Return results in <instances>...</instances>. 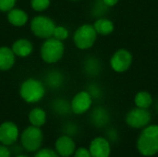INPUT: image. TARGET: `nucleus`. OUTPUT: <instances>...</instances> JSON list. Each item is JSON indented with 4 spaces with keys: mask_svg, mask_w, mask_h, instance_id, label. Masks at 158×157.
<instances>
[{
    "mask_svg": "<svg viewBox=\"0 0 158 157\" xmlns=\"http://www.w3.org/2000/svg\"><path fill=\"white\" fill-rule=\"evenodd\" d=\"M138 151L144 156H152L158 153V125L146 126L137 141Z\"/></svg>",
    "mask_w": 158,
    "mask_h": 157,
    "instance_id": "obj_1",
    "label": "nucleus"
},
{
    "mask_svg": "<svg viewBox=\"0 0 158 157\" xmlns=\"http://www.w3.org/2000/svg\"><path fill=\"white\" fill-rule=\"evenodd\" d=\"M20 97L28 104L40 102L45 95V87L43 81L29 78L25 80L19 87Z\"/></svg>",
    "mask_w": 158,
    "mask_h": 157,
    "instance_id": "obj_2",
    "label": "nucleus"
},
{
    "mask_svg": "<svg viewBox=\"0 0 158 157\" xmlns=\"http://www.w3.org/2000/svg\"><path fill=\"white\" fill-rule=\"evenodd\" d=\"M64 52L65 46L63 42L54 37L45 39L40 50L42 59L47 64H55L58 62L63 57Z\"/></svg>",
    "mask_w": 158,
    "mask_h": 157,
    "instance_id": "obj_3",
    "label": "nucleus"
},
{
    "mask_svg": "<svg viewBox=\"0 0 158 157\" xmlns=\"http://www.w3.org/2000/svg\"><path fill=\"white\" fill-rule=\"evenodd\" d=\"M44 142V133L39 127L29 126L20 134V143L24 150L29 153L37 152Z\"/></svg>",
    "mask_w": 158,
    "mask_h": 157,
    "instance_id": "obj_4",
    "label": "nucleus"
},
{
    "mask_svg": "<svg viewBox=\"0 0 158 157\" xmlns=\"http://www.w3.org/2000/svg\"><path fill=\"white\" fill-rule=\"evenodd\" d=\"M97 39V32L92 24H83L80 26L73 34V42L77 48L87 50L94 46Z\"/></svg>",
    "mask_w": 158,
    "mask_h": 157,
    "instance_id": "obj_5",
    "label": "nucleus"
},
{
    "mask_svg": "<svg viewBox=\"0 0 158 157\" xmlns=\"http://www.w3.org/2000/svg\"><path fill=\"white\" fill-rule=\"evenodd\" d=\"M55 21L44 15L35 16L31 20V32L38 38L41 39H47L53 36L54 30L56 28Z\"/></svg>",
    "mask_w": 158,
    "mask_h": 157,
    "instance_id": "obj_6",
    "label": "nucleus"
},
{
    "mask_svg": "<svg viewBox=\"0 0 158 157\" xmlns=\"http://www.w3.org/2000/svg\"><path fill=\"white\" fill-rule=\"evenodd\" d=\"M152 115L148 109L136 107L131 109L126 116V123L133 129H143L149 125Z\"/></svg>",
    "mask_w": 158,
    "mask_h": 157,
    "instance_id": "obj_7",
    "label": "nucleus"
},
{
    "mask_svg": "<svg viewBox=\"0 0 158 157\" xmlns=\"http://www.w3.org/2000/svg\"><path fill=\"white\" fill-rule=\"evenodd\" d=\"M132 60L133 57L131 53L127 49L121 48L116 51L111 56L110 67L114 71L118 73H122L127 71L131 68Z\"/></svg>",
    "mask_w": 158,
    "mask_h": 157,
    "instance_id": "obj_8",
    "label": "nucleus"
},
{
    "mask_svg": "<svg viewBox=\"0 0 158 157\" xmlns=\"http://www.w3.org/2000/svg\"><path fill=\"white\" fill-rule=\"evenodd\" d=\"M93 105V98L87 91H81L74 95L70 102V109L75 115L86 113Z\"/></svg>",
    "mask_w": 158,
    "mask_h": 157,
    "instance_id": "obj_9",
    "label": "nucleus"
},
{
    "mask_svg": "<svg viewBox=\"0 0 158 157\" xmlns=\"http://www.w3.org/2000/svg\"><path fill=\"white\" fill-rule=\"evenodd\" d=\"M19 130L16 123L5 121L0 125V143L5 146L13 145L19 139Z\"/></svg>",
    "mask_w": 158,
    "mask_h": 157,
    "instance_id": "obj_10",
    "label": "nucleus"
},
{
    "mask_svg": "<svg viewBox=\"0 0 158 157\" xmlns=\"http://www.w3.org/2000/svg\"><path fill=\"white\" fill-rule=\"evenodd\" d=\"M55 151L60 157H70L76 151V143L70 136L62 135L55 143Z\"/></svg>",
    "mask_w": 158,
    "mask_h": 157,
    "instance_id": "obj_11",
    "label": "nucleus"
},
{
    "mask_svg": "<svg viewBox=\"0 0 158 157\" xmlns=\"http://www.w3.org/2000/svg\"><path fill=\"white\" fill-rule=\"evenodd\" d=\"M89 151L92 157H109L111 148L109 142L106 138L96 137L91 142Z\"/></svg>",
    "mask_w": 158,
    "mask_h": 157,
    "instance_id": "obj_12",
    "label": "nucleus"
},
{
    "mask_svg": "<svg viewBox=\"0 0 158 157\" xmlns=\"http://www.w3.org/2000/svg\"><path fill=\"white\" fill-rule=\"evenodd\" d=\"M11 50L13 51L16 56L27 57L32 53L33 44L30 40L25 39V38H20L12 43Z\"/></svg>",
    "mask_w": 158,
    "mask_h": 157,
    "instance_id": "obj_13",
    "label": "nucleus"
},
{
    "mask_svg": "<svg viewBox=\"0 0 158 157\" xmlns=\"http://www.w3.org/2000/svg\"><path fill=\"white\" fill-rule=\"evenodd\" d=\"M16 62V56L11 48L7 46L0 47V71L11 69Z\"/></svg>",
    "mask_w": 158,
    "mask_h": 157,
    "instance_id": "obj_14",
    "label": "nucleus"
},
{
    "mask_svg": "<svg viewBox=\"0 0 158 157\" xmlns=\"http://www.w3.org/2000/svg\"><path fill=\"white\" fill-rule=\"evenodd\" d=\"M28 19H29L28 14L20 8L14 7L7 12V20L12 26L22 27L26 25Z\"/></svg>",
    "mask_w": 158,
    "mask_h": 157,
    "instance_id": "obj_15",
    "label": "nucleus"
},
{
    "mask_svg": "<svg viewBox=\"0 0 158 157\" xmlns=\"http://www.w3.org/2000/svg\"><path fill=\"white\" fill-rule=\"evenodd\" d=\"M93 26H94V30L96 31L97 34L104 35V36L109 35L115 30V25H114L113 21L107 18H105V17L98 18L94 21Z\"/></svg>",
    "mask_w": 158,
    "mask_h": 157,
    "instance_id": "obj_16",
    "label": "nucleus"
},
{
    "mask_svg": "<svg viewBox=\"0 0 158 157\" xmlns=\"http://www.w3.org/2000/svg\"><path fill=\"white\" fill-rule=\"evenodd\" d=\"M46 118H47L46 112L41 107H35L31 109L28 115V119L31 125L39 127V128H41L42 126L45 124Z\"/></svg>",
    "mask_w": 158,
    "mask_h": 157,
    "instance_id": "obj_17",
    "label": "nucleus"
},
{
    "mask_svg": "<svg viewBox=\"0 0 158 157\" xmlns=\"http://www.w3.org/2000/svg\"><path fill=\"white\" fill-rule=\"evenodd\" d=\"M44 81L50 88L58 89L64 83V76L60 71L51 70L46 74L44 78Z\"/></svg>",
    "mask_w": 158,
    "mask_h": 157,
    "instance_id": "obj_18",
    "label": "nucleus"
},
{
    "mask_svg": "<svg viewBox=\"0 0 158 157\" xmlns=\"http://www.w3.org/2000/svg\"><path fill=\"white\" fill-rule=\"evenodd\" d=\"M109 121L108 112L104 107H97L92 113V122L97 127H103Z\"/></svg>",
    "mask_w": 158,
    "mask_h": 157,
    "instance_id": "obj_19",
    "label": "nucleus"
},
{
    "mask_svg": "<svg viewBox=\"0 0 158 157\" xmlns=\"http://www.w3.org/2000/svg\"><path fill=\"white\" fill-rule=\"evenodd\" d=\"M134 104L136 107L148 109L153 104V97L148 92L141 91L136 93L134 97Z\"/></svg>",
    "mask_w": 158,
    "mask_h": 157,
    "instance_id": "obj_20",
    "label": "nucleus"
},
{
    "mask_svg": "<svg viewBox=\"0 0 158 157\" xmlns=\"http://www.w3.org/2000/svg\"><path fill=\"white\" fill-rule=\"evenodd\" d=\"M84 70L90 76L97 75L101 70V64L96 57H88L84 62Z\"/></svg>",
    "mask_w": 158,
    "mask_h": 157,
    "instance_id": "obj_21",
    "label": "nucleus"
},
{
    "mask_svg": "<svg viewBox=\"0 0 158 157\" xmlns=\"http://www.w3.org/2000/svg\"><path fill=\"white\" fill-rule=\"evenodd\" d=\"M53 107H54V110L59 115H65L69 110H71L70 109V104H69L64 99H56L53 103Z\"/></svg>",
    "mask_w": 158,
    "mask_h": 157,
    "instance_id": "obj_22",
    "label": "nucleus"
},
{
    "mask_svg": "<svg viewBox=\"0 0 158 157\" xmlns=\"http://www.w3.org/2000/svg\"><path fill=\"white\" fill-rule=\"evenodd\" d=\"M50 6V0H31V6L34 11L43 12Z\"/></svg>",
    "mask_w": 158,
    "mask_h": 157,
    "instance_id": "obj_23",
    "label": "nucleus"
},
{
    "mask_svg": "<svg viewBox=\"0 0 158 157\" xmlns=\"http://www.w3.org/2000/svg\"><path fill=\"white\" fill-rule=\"evenodd\" d=\"M52 37L63 42L69 37V30L64 26H56Z\"/></svg>",
    "mask_w": 158,
    "mask_h": 157,
    "instance_id": "obj_24",
    "label": "nucleus"
},
{
    "mask_svg": "<svg viewBox=\"0 0 158 157\" xmlns=\"http://www.w3.org/2000/svg\"><path fill=\"white\" fill-rule=\"evenodd\" d=\"M34 157H60L58 154L50 148H44V149H39L37 153L34 155Z\"/></svg>",
    "mask_w": 158,
    "mask_h": 157,
    "instance_id": "obj_25",
    "label": "nucleus"
},
{
    "mask_svg": "<svg viewBox=\"0 0 158 157\" xmlns=\"http://www.w3.org/2000/svg\"><path fill=\"white\" fill-rule=\"evenodd\" d=\"M17 0H0V11L8 12L15 7Z\"/></svg>",
    "mask_w": 158,
    "mask_h": 157,
    "instance_id": "obj_26",
    "label": "nucleus"
},
{
    "mask_svg": "<svg viewBox=\"0 0 158 157\" xmlns=\"http://www.w3.org/2000/svg\"><path fill=\"white\" fill-rule=\"evenodd\" d=\"M87 92L91 94L93 100H94V99H96V98H99V97L102 95L101 89H100L99 86L96 85V84H91V85H89L88 91H87Z\"/></svg>",
    "mask_w": 158,
    "mask_h": 157,
    "instance_id": "obj_27",
    "label": "nucleus"
},
{
    "mask_svg": "<svg viewBox=\"0 0 158 157\" xmlns=\"http://www.w3.org/2000/svg\"><path fill=\"white\" fill-rule=\"evenodd\" d=\"M73 157H92V155H91L89 149L84 148V147H80V148L76 149Z\"/></svg>",
    "mask_w": 158,
    "mask_h": 157,
    "instance_id": "obj_28",
    "label": "nucleus"
},
{
    "mask_svg": "<svg viewBox=\"0 0 158 157\" xmlns=\"http://www.w3.org/2000/svg\"><path fill=\"white\" fill-rule=\"evenodd\" d=\"M0 157H11V153L7 146L0 145Z\"/></svg>",
    "mask_w": 158,
    "mask_h": 157,
    "instance_id": "obj_29",
    "label": "nucleus"
},
{
    "mask_svg": "<svg viewBox=\"0 0 158 157\" xmlns=\"http://www.w3.org/2000/svg\"><path fill=\"white\" fill-rule=\"evenodd\" d=\"M107 6H109V7H111V6H116L118 3V1L119 0H102Z\"/></svg>",
    "mask_w": 158,
    "mask_h": 157,
    "instance_id": "obj_30",
    "label": "nucleus"
},
{
    "mask_svg": "<svg viewBox=\"0 0 158 157\" xmlns=\"http://www.w3.org/2000/svg\"><path fill=\"white\" fill-rule=\"evenodd\" d=\"M16 157H29V156H27V155H17Z\"/></svg>",
    "mask_w": 158,
    "mask_h": 157,
    "instance_id": "obj_31",
    "label": "nucleus"
},
{
    "mask_svg": "<svg viewBox=\"0 0 158 157\" xmlns=\"http://www.w3.org/2000/svg\"><path fill=\"white\" fill-rule=\"evenodd\" d=\"M156 111H157V113H158V102L156 103Z\"/></svg>",
    "mask_w": 158,
    "mask_h": 157,
    "instance_id": "obj_32",
    "label": "nucleus"
},
{
    "mask_svg": "<svg viewBox=\"0 0 158 157\" xmlns=\"http://www.w3.org/2000/svg\"><path fill=\"white\" fill-rule=\"evenodd\" d=\"M70 1H78V0H70Z\"/></svg>",
    "mask_w": 158,
    "mask_h": 157,
    "instance_id": "obj_33",
    "label": "nucleus"
}]
</instances>
